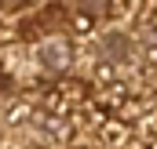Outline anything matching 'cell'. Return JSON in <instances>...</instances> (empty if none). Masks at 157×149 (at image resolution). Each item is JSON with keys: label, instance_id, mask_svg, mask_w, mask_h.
Returning <instances> with one entry per match:
<instances>
[{"label": "cell", "instance_id": "1", "mask_svg": "<svg viewBox=\"0 0 157 149\" xmlns=\"http://www.w3.org/2000/svg\"><path fill=\"white\" fill-rule=\"evenodd\" d=\"M99 51H102V58H106V62H124V58L132 55V40L124 37V33H106Z\"/></svg>", "mask_w": 157, "mask_h": 149}, {"label": "cell", "instance_id": "2", "mask_svg": "<svg viewBox=\"0 0 157 149\" xmlns=\"http://www.w3.org/2000/svg\"><path fill=\"white\" fill-rule=\"evenodd\" d=\"M40 58H44L48 69H59V66H66V47L62 44H48V47H40Z\"/></svg>", "mask_w": 157, "mask_h": 149}, {"label": "cell", "instance_id": "3", "mask_svg": "<svg viewBox=\"0 0 157 149\" xmlns=\"http://www.w3.org/2000/svg\"><path fill=\"white\" fill-rule=\"evenodd\" d=\"M80 11L84 15H102L106 11V0H80Z\"/></svg>", "mask_w": 157, "mask_h": 149}]
</instances>
